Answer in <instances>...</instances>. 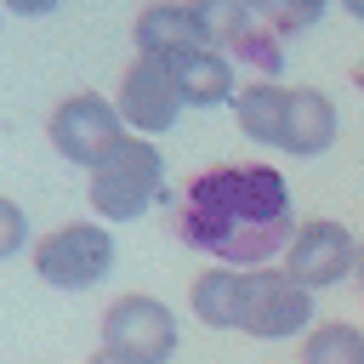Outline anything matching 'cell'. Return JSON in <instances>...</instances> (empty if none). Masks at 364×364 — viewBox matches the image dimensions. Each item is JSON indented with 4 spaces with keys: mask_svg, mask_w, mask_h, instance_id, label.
<instances>
[{
    "mask_svg": "<svg viewBox=\"0 0 364 364\" xmlns=\"http://www.w3.org/2000/svg\"><path fill=\"white\" fill-rule=\"evenodd\" d=\"M28 245H34V233H28V210H23L17 199H6V193H0V262L23 256Z\"/></svg>",
    "mask_w": 364,
    "mask_h": 364,
    "instance_id": "16",
    "label": "cell"
},
{
    "mask_svg": "<svg viewBox=\"0 0 364 364\" xmlns=\"http://www.w3.org/2000/svg\"><path fill=\"white\" fill-rule=\"evenodd\" d=\"M131 46L142 57H182L193 46H210V34H205V17L193 11V0H154L136 11Z\"/></svg>",
    "mask_w": 364,
    "mask_h": 364,
    "instance_id": "9",
    "label": "cell"
},
{
    "mask_svg": "<svg viewBox=\"0 0 364 364\" xmlns=\"http://www.w3.org/2000/svg\"><path fill=\"white\" fill-rule=\"evenodd\" d=\"M114 108L125 119V131L136 136H165L176 119H182V91H176V74L165 57H131L125 74H119V91H114Z\"/></svg>",
    "mask_w": 364,
    "mask_h": 364,
    "instance_id": "7",
    "label": "cell"
},
{
    "mask_svg": "<svg viewBox=\"0 0 364 364\" xmlns=\"http://www.w3.org/2000/svg\"><path fill=\"white\" fill-rule=\"evenodd\" d=\"M114 256H119L114 233L97 216L63 222V228H51L46 239L28 245V262H34L40 284H51V290H91V284H102L114 273Z\"/></svg>",
    "mask_w": 364,
    "mask_h": 364,
    "instance_id": "3",
    "label": "cell"
},
{
    "mask_svg": "<svg viewBox=\"0 0 364 364\" xmlns=\"http://www.w3.org/2000/svg\"><path fill=\"white\" fill-rule=\"evenodd\" d=\"M341 11H347V17H358V23H364V0H341Z\"/></svg>",
    "mask_w": 364,
    "mask_h": 364,
    "instance_id": "20",
    "label": "cell"
},
{
    "mask_svg": "<svg viewBox=\"0 0 364 364\" xmlns=\"http://www.w3.org/2000/svg\"><path fill=\"white\" fill-rule=\"evenodd\" d=\"M85 364H131V358H119V353H108V347H97V353L85 358Z\"/></svg>",
    "mask_w": 364,
    "mask_h": 364,
    "instance_id": "18",
    "label": "cell"
},
{
    "mask_svg": "<svg viewBox=\"0 0 364 364\" xmlns=\"http://www.w3.org/2000/svg\"><path fill=\"white\" fill-rule=\"evenodd\" d=\"M301 364H364V330L347 318H324L301 336Z\"/></svg>",
    "mask_w": 364,
    "mask_h": 364,
    "instance_id": "14",
    "label": "cell"
},
{
    "mask_svg": "<svg viewBox=\"0 0 364 364\" xmlns=\"http://www.w3.org/2000/svg\"><path fill=\"white\" fill-rule=\"evenodd\" d=\"M165 193V154L154 148V136H125L108 159H97L85 171V205L97 222H136L159 205Z\"/></svg>",
    "mask_w": 364,
    "mask_h": 364,
    "instance_id": "2",
    "label": "cell"
},
{
    "mask_svg": "<svg viewBox=\"0 0 364 364\" xmlns=\"http://www.w3.org/2000/svg\"><path fill=\"white\" fill-rule=\"evenodd\" d=\"M0 11H6V6H0Z\"/></svg>",
    "mask_w": 364,
    "mask_h": 364,
    "instance_id": "21",
    "label": "cell"
},
{
    "mask_svg": "<svg viewBox=\"0 0 364 364\" xmlns=\"http://www.w3.org/2000/svg\"><path fill=\"white\" fill-rule=\"evenodd\" d=\"M165 63H171L176 91H182L188 108H222V102L239 97V68H233V57L216 51V46H193V51H182V57H165Z\"/></svg>",
    "mask_w": 364,
    "mask_h": 364,
    "instance_id": "12",
    "label": "cell"
},
{
    "mask_svg": "<svg viewBox=\"0 0 364 364\" xmlns=\"http://www.w3.org/2000/svg\"><path fill=\"white\" fill-rule=\"evenodd\" d=\"M341 131V114L330 102V91L318 85H290V108H284V136H279V154L290 159H318Z\"/></svg>",
    "mask_w": 364,
    "mask_h": 364,
    "instance_id": "10",
    "label": "cell"
},
{
    "mask_svg": "<svg viewBox=\"0 0 364 364\" xmlns=\"http://www.w3.org/2000/svg\"><path fill=\"white\" fill-rule=\"evenodd\" d=\"M353 279H358V290H364V239H358V262H353Z\"/></svg>",
    "mask_w": 364,
    "mask_h": 364,
    "instance_id": "19",
    "label": "cell"
},
{
    "mask_svg": "<svg viewBox=\"0 0 364 364\" xmlns=\"http://www.w3.org/2000/svg\"><path fill=\"white\" fill-rule=\"evenodd\" d=\"M353 262H358V233L347 222H336V216L296 222V233H290V245L279 256V267L296 284H307L313 296L330 290V284H341V279H353Z\"/></svg>",
    "mask_w": 364,
    "mask_h": 364,
    "instance_id": "6",
    "label": "cell"
},
{
    "mask_svg": "<svg viewBox=\"0 0 364 364\" xmlns=\"http://www.w3.org/2000/svg\"><path fill=\"white\" fill-rule=\"evenodd\" d=\"M245 301H250V267L210 262L188 284V307L205 330H245Z\"/></svg>",
    "mask_w": 364,
    "mask_h": 364,
    "instance_id": "11",
    "label": "cell"
},
{
    "mask_svg": "<svg viewBox=\"0 0 364 364\" xmlns=\"http://www.w3.org/2000/svg\"><path fill=\"white\" fill-rule=\"evenodd\" d=\"M318 318H313V290L296 284L279 262L267 267H250V301H245V330L239 336H256V341H290V336H307Z\"/></svg>",
    "mask_w": 364,
    "mask_h": 364,
    "instance_id": "8",
    "label": "cell"
},
{
    "mask_svg": "<svg viewBox=\"0 0 364 364\" xmlns=\"http://www.w3.org/2000/svg\"><path fill=\"white\" fill-rule=\"evenodd\" d=\"M296 233L290 188L273 165H210L182 188L176 239L228 267H267Z\"/></svg>",
    "mask_w": 364,
    "mask_h": 364,
    "instance_id": "1",
    "label": "cell"
},
{
    "mask_svg": "<svg viewBox=\"0 0 364 364\" xmlns=\"http://www.w3.org/2000/svg\"><path fill=\"white\" fill-rule=\"evenodd\" d=\"M11 17H46V11H57L63 0H0Z\"/></svg>",
    "mask_w": 364,
    "mask_h": 364,
    "instance_id": "17",
    "label": "cell"
},
{
    "mask_svg": "<svg viewBox=\"0 0 364 364\" xmlns=\"http://www.w3.org/2000/svg\"><path fill=\"white\" fill-rule=\"evenodd\" d=\"M284 108H290V85H279V80H250V85H239V97H233V119H239V131H245L256 148H279V136H284Z\"/></svg>",
    "mask_w": 364,
    "mask_h": 364,
    "instance_id": "13",
    "label": "cell"
},
{
    "mask_svg": "<svg viewBox=\"0 0 364 364\" xmlns=\"http://www.w3.org/2000/svg\"><path fill=\"white\" fill-rule=\"evenodd\" d=\"M46 136H51V148H57L68 165L91 171V165L108 159L131 131H125L114 97H102V91H68V97L46 114Z\"/></svg>",
    "mask_w": 364,
    "mask_h": 364,
    "instance_id": "5",
    "label": "cell"
},
{
    "mask_svg": "<svg viewBox=\"0 0 364 364\" xmlns=\"http://www.w3.org/2000/svg\"><path fill=\"white\" fill-rule=\"evenodd\" d=\"M250 11L273 28V34H307L324 23L330 0H250Z\"/></svg>",
    "mask_w": 364,
    "mask_h": 364,
    "instance_id": "15",
    "label": "cell"
},
{
    "mask_svg": "<svg viewBox=\"0 0 364 364\" xmlns=\"http://www.w3.org/2000/svg\"><path fill=\"white\" fill-rule=\"evenodd\" d=\"M97 336H102L108 353H119V358H131V364H171V358H176V341H182L176 313H171L159 296H148V290L114 296V301L102 307Z\"/></svg>",
    "mask_w": 364,
    "mask_h": 364,
    "instance_id": "4",
    "label": "cell"
}]
</instances>
